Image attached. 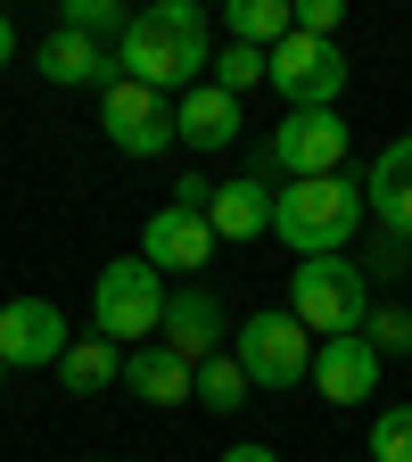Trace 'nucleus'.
Masks as SVG:
<instances>
[{
	"label": "nucleus",
	"mask_w": 412,
	"mask_h": 462,
	"mask_svg": "<svg viewBox=\"0 0 412 462\" xmlns=\"http://www.w3.org/2000/svg\"><path fill=\"white\" fill-rule=\"evenodd\" d=\"M206 67H215V25L198 0H157V9L124 17V33H115V75L124 83L190 91V83H206Z\"/></svg>",
	"instance_id": "1"
},
{
	"label": "nucleus",
	"mask_w": 412,
	"mask_h": 462,
	"mask_svg": "<svg viewBox=\"0 0 412 462\" xmlns=\"http://www.w3.org/2000/svg\"><path fill=\"white\" fill-rule=\"evenodd\" d=\"M363 231V182L355 173H314V182L272 190V240L306 256H346V240Z\"/></svg>",
	"instance_id": "2"
},
{
	"label": "nucleus",
	"mask_w": 412,
	"mask_h": 462,
	"mask_svg": "<svg viewBox=\"0 0 412 462\" xmlns=\"http://www.w3.org/2000/svg\"><path fill=\"white\" fill-rule=\"evenodd\" d=\"M288 314L306 322V338H346V330H363L371 314V281L363 264H346V256H306L298 273H288Z\"/></svg>",
	"instance_id": "3"
},
{
	"label": "nucleus",
	"mask_w": 412,
	"mask_h": 462,
	"mask_svg": "<svg viewBox=\"0 0 412 462\" xmlns=\"http://www.w3.org/2000/svg\"><path fill=\"white\" fill-rule=\"evenodd\" d=\"M91 322H99L107 346H149V330L165 322V273L141 264V256L99 264V281H91Z\"/></svg>",
	"instance_id": "4"
},
{
	"label": "nucleus",
	"mask_w": 412,
	"mask_h": 462,
	"mask_svg": "<svg viewBox=\"0 0 412 462\" xmlns=\"http://www.w3.org/2000/svg\"><path fill=\"white\" fill-rule=\"evenodd\" d=\"M288 173V182H314V173H346V116L338 107H288L272 141L256 149V182Z\"/></svg>",
	"instance_id": "5"
},
{
	"label": "nucleus",
	"mask_w": 412,
	"mask_h": 462,
	"mask_svg": "<svg viewBox=\"0 0 412 462\" xmlns=\"http://www.w3.org/2000/svg\"><path fill=\"white\" fill-rule=\"evenodd\" d=\"M231 356H240L248 388H298L314 372V338H306V322L288 306H264V314H248L231 330Z\"/></svg>",
	"instance_id": "6"
},
{
	"label": "nucleus",
	"mask_w": 412,
	"mask_h": 462,
	"mask_svg": "<svg viewBox=\"0 0 412 462\" xmlns=\"http://www.w3.org/2000/svg\"><path fill=\"white\" fill-rule=\"evenodd\" d=\"M264 83H272L288 107H338V91H346V58H338V42L288 33L280 50H264Z\"/></svg>",
	"instance_id": "7"
},
{
	"label": "nucleus",
	"mask_w": 412,
	"mask_h": 462,
	"mask_svg": "<svg viewBox=\"0 0 412 462\" xmlns=\"http://www.w3.org/2000/svg\"><path fill=\"white\" fill-rule=\"evenodd\" d=\"M99 133L124 149V157H165V149H173V107H165V91L115 75V83L99 91Z\"/></svg>",
	"instance_id": "8"
},
{
	"label": "nucleus",
	"mask_w": 412,
	"mask_h": 462,
	"mask_svg": "<svg viewBox=\"0 0 412 462\" xmlns=\"http://www.w3.org/2000/svg\"><path fill=\"white\" fill-rule=\"evenodd\" d=\"M223 338H231V322H223V298H215L206 281L165 289V322H157V346H165V356H182L198 372L206 356H223Z\"/></svg>",
	"instance_id": "9"
},
{
	"label": "nucleus",
	"mask_w": 412,
	"mask_h": 462,
	"mask_svg": "<svg viewBox=\"0 0 412 462\" xmlns=\"http://www.w3.org/2000/svg\"><path fill=\"white\" fill-rule=\"evenodd\" d=\"M67 356V314L50 298H9L0 306V364L9 372H58Z\"/></svg>",
	"instance_id": "10"
},
{
	"label": "nucleus",
	"mask_w": 412,
	"mask_h": 462,
	"mask_svg": "<svg viewBox=\"0 0 412 462\" xmlns=\"http://www.w3.org/2000/svg\"><path fill=\"white\" fill-rule=\"evenodd\" d=\"M215 248L223 240L198 207H157L141 223V264H157V273H198V264H215Z\"/></svg>",
	"instance_id": "11"
},
{
	"label": "nucleus",
	"mask_w": 412,
	"mask_h": 462,
	"mask_svg": "<svg viewBox=\"0 0 412 462\" xmlns=\"http://www.w3.org/2000/svg\"><path fill=\"white\" fill-rule=\"evenodd\" d=\"M306 380H314V396H330V404H363V396H380V346H371L363 330L322 338Z\"/></svg>",
	"instance_id": "12"
},
{
	"label": "nucleus",
	"mask_w": 412,
	"mask_h": 462,
	"mask_svg": "<svg viewBox=\"0 0 412 462\" xmlns=\"http://www.w3.org/2000/svg\"><path fill=\"white\" fill-rule=\"evenodd\" d=\"M363 215L380 231H396V240H412V133H396L371 157V173H363Z\"/></svg>",
	"instance_id": "13"
},
{
	"label": "nucleus",
	"mask_w": 412,
	"mask_h": 462,
	"mask_svg": "<svg viewBox=\"0 0 412 462\" xmlns=\"http://www.w3.org/2000/svg\"><path fill=\"white\" fill-rule=\"evenodd\" d=\"M33 67H41L58 91H107V83H115V50H107V42H91V33H67V25H58V33L41 42Z\"/></svg>",
	"instance_id": "14"
},
{
	"label": "nucleus",
	"mask_w": 412,
	"mask_h": 462,
	"mask_svg": "<svg viewBox=\"0 0 412 462\" xmlns=\"http://www.w3.org/2000/svg\"><path fill=\"white\" fill-rule=\"evenodd\" d=\"M173 141H190V149H231V141H240V99L215 91V83H190L182 99H173Z\"/></svg>",
	"instance_id": "15"
},
{
	"label": "nucleus",
	"mask_w": 412,
	"mask_h": 462,
	"mask_svg": "<svg viewBox=\"0 0 412 462\" xmlns=\"http://www.w3.org/2000/svg\"><path fill=\"white\" fill-rule=\"evenodd\" d=\"M206 223H215V240H264V231H272V190L256 182V173H240V182H215Z\"/></svg>",
	"instance_id": "16"
},
{
	"label": "nucleus",
	"mask_w": 412,
	"mask_h": 462,
	"mask_svg": "<svg viewBox=\"0 0 412 462\" xmlns=\"http://www.w3.org/2000/svg\"><path fill=\"white\" fill-rule=\"evenodd\" d=\"M124 388L173 413V404H190V364H182V356H165V346L149 338V346H133V356H124Z\"/></svg>",
	"instance_id": "17"
},
{
	"label": "nucleus",
	"mask_w": 412,
	"mask_h": 462,
	"mask_svg": "<svg viewBox=\"0 0 412 462\" xmlns=\"http://www.w3.org/2000/svg\"><path fill=\"white\" fill-rule=\"evenodd\" d=\"M58 380H67L75 396H107L115 380H124V346H107L99 330H91V338H67V356H58Z\"/></svg>",
	"instance_id": "18"
},
{
	"label": "nucleus",
	"mask_w": 412,
	"mask_h": 462,
	"mask_svg": "<svg viewBox=\"0 0 412 462\" xmlns=\"http://www.w3.org/2000/svg\"><path fill=\"white\" fill-rule=\"evenodd\" d=\"M231 42H248V50H280L288 33H298V17H288V0H231L223 9Z\"/></svg>",
	"instance_id": "19"
},
{
	"label": "nucleus",
	"mask_w": 412,
	"mask_h": 462,
	"mask_svg": "<svg viewBox=\"0 0 412 462\" xmlns=\"http://www.w3.org/2000/svg\"><path fill=\"white\" fill-rule=\"evenodd\" d=\"M190 396L206 404V413H240V404H248L256 388H248V372H240V356H206V364L190 372Z\"/></svg>",
	"instance_id": "20"
},
{
	"label": "nucleus",
	"mask_w": 412,
	"mask_h": 462,
	"mask_svg": "<svg viewBox=\"0 0 412 462\" xmlns=\"http://www.w3.org/2000/svg\"><path fill=\"white\" fill-rule=\"evenodd\" d=\"M206 83H215V91H231V99H240V91H256V83H264V50H248V42H231V50H215V67H206Z\"/></svg>",
	"instance_id": "21"
},
{
	"label": "nucleus",
	"mask_w": 412,
	"mask_h": 462,
	"mask_svg": "<svg viewBox=\"0 0 412 462\" xmlns=\"http://www.w3.org/2000/svg\"><path fill=\"white\" fill-rule=\"evenodd\" d=\"M371 462H412V404H388L371 421Z\"/></svg>",
	"instance_id": "22"
},
{
	"label": "nucleus",
	"mask_w": 412,
	"mask_h": 462,
	"mask_svg": "<svg viewBox=\"0 0 412 462\" xmlns=\"http://www.w3.org/2000/svg\"><path fill=\"white\" fill-rule=\"evenodd\" d=\"M363 338L380 346V356H388V346H396V356H412V306H371V314H363Z\"/></svg>",
	"instance_id": "23"
},
{
	"label": "nucleus",
	"mask_w": 412,
	"mask_h": 462,
	"mask_svg": "<svg viewBox=\"0 0 412 462\" xmlns=\"http://www.w3.org/2000/svg\"><path fill=\"white\" fill-rule=\"evenodd\" d=\"M67 33H91V42H107V33H124V9L115 0H67V17H58Z\"/></svg>",
	"instance_id": "24"
},
{
	"label": "nucleus",
	"mask_w": 412,
	"mask_h": 462,
	"mask_svg": "<svg viewBox=\"0 0 412 462\" xmlns=\"http://www.w3.org/2000/svg\"><path fill=\"white\" fill-rule=\"evenodd\" d=\"M298 33H314V42H338V17H346V0H298Z\"/></svg>",
	"instance_id": "25"
},
{
	"label": "nucleus",
	"mask_w": 412,
	"mask_h": 462,
	"mask_svg": "<svg viewBox=\"0 0 412 462\" xmlns=\"http://www.w3.org/2000/svg\"><path fill=\"white\" fill-rule=\"evenodd\" d=\"M363 273H380V281L412 273V240H396V231H380V240H371V256H363Z\"/></svg>",
	"instance_id": "26"
},
{
	"label": "nucleus",
	"mask_w": 412,
	"mask_h": 462,
	"mask_svg": "<svg viewBox=\"0 0 412 462\" xmlns=\"http://www.w3.org/2000/svg\"><path fill=\"white\" fill-rule=\"evenodd\" d=\"M206 199H215V182H206V173H182V190H173V207H198V215H206Z\"/></svg>",
	"instance_id": "27"
},
{
	"label": "nucleus",
	"mask_w": 412,
	"mask_h": 462,
	"mask_svg": "<svg viewBox=\"0 0 412 462\" xmlns=\"http://www.w3.org/2000/svg\"><path fill=\"white\" fill-rule=\"evenodd\" d=\"M223 462H280V454H272V446H231Z\"/></svg>",
	"instance_id": "28"
},
{
	"label": "nucleus",
	"mask_w": 412,
	"mask_h": 462,
	"mask_svg": "<svg viewBox=\"0 0 412 462\" xmlns=\"http://www.w3.org/2000/svg\"><path fill=\"white\" fill-rule=\"evenodd\" d=\"M9 58H17V33H9V17H0V67H9Z\"/></svg>",
	"instance_id": "29"
},
{
	"label": "nucleus",
	"mask_w": 412,
	"mask_h": 462,
	"mask_svg": "<svg viewBox=\"0 0 412 462\" xmlns=\"http://www.w3.org/2000/svg\"><path fill=\"white\" fill-rule=\"evenodd\" d=\"M0 380H9V364H0Z\"/></svg>",
	"instance_id": "30"
}]
</instances>
